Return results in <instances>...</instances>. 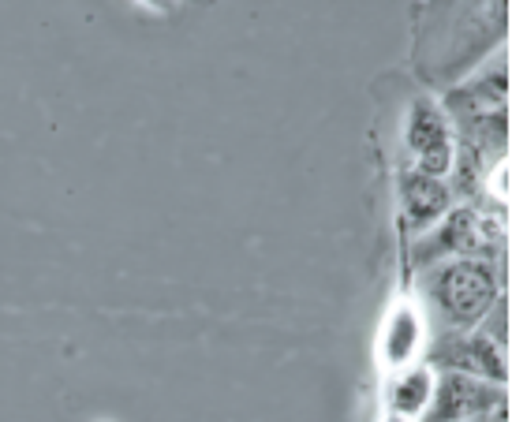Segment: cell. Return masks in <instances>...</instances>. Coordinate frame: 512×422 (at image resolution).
Here are the masks:
<instances>
[{
  "instance_id": "1",
  "label": "cell",
  "mask_w": 512,
  "mask_h": 422,
  "mask_svg": "<svg viewBox=\"0 0 512 422\" xmlns=\"http://www.w3.org/2000/svg\"><path fill=\"white\" fill-rule=\"evenodd\" d=\"M427 299L445 333H471L498 307V277L486 258H449L427 277Z\"/></svg>"
},
{
  "instance_id": "2",
  "label": "cell",
  "mask_w": 512,
  "mask_h": 422,
  "mask_svg": "<svg viewBox=\"0 0 512 422\" xmlns=\"http://www.w3.org/2000/svg\"><path fill=\"white\" fill-rule=\"evenodd\" d=\"M501 404H505L501 385L494 389V381L449 370V374L438 381L434 396H430L427 422H471V419H479V415H490V411L501 408Z\"/></svg>"
},
{
  "instance_id": "3",
  "label": "cell",
  "mask_w": 512,
  "mask_h": 422,
  "mask_svg": "<svg viewBox=\"0 0 512 422\" xmlns=\"http://www.w3.org/2000/svg\"><path fill=\"white\" fill-rule=\"evenodd\" d=\"M430 359L438 366H449L456 374H471L483 381H509V366L505 355L490 337H475V333H441V340L434 344Z\"/></svg>"
},
{
  "instance_id": "4",
  "label": "cell",
  "mask_w": 512,
  "mask_h": 422,
  "mask_svg": "<svg viewBox=\"0 0 512 422\" xmlns=\"http://www.w3.org/2000/svg\"><path fill=\"white\" fill-rule=\"evenodd\" d=\"M408 146L415 154V169L427 176H445L453 169V139H449V124L438 113L434 101H415L412 116H408Z\"/></svg>"
},
{
  "instance_id": "5",
  "label": "cell",
  "mask_w": 512,
  "mask_h": 422,
  "mask_svg": "<svg viewBox=\"0 0 512 422\" xmlns=\"http://www.w3.org/2000/svg\"><path fill=\"white\" fill-rule=\"evenodd\" d=\"M434 247L423 251L419 258L427 262L430 254H453V258H479V251H494V225H486L475 210H453L445 213L438 240Z\"/></svg>"
},
{
  "instance_id": "6",
  "label": "cell",
  "mask_w": 512,
  "mask_h": 422,
  "mask_svg": "<svg viewBox=\"0 0 512 422\" xmlns=\"http://www.w3.org/2000/svg\"><path fill=\"white\" fill-rule=\"evenodd\" d=\"M400 195H404V213H408V225L412 228H427L434 221H441L449 206H453V191L438 180V176H427L419 169H408L404 180H400Z\"/></svg>"
},
{
  "instance_id": "7",
  "label": "cell",
  "mask_w": 512,
  "mask_h": 422,
  "mask_svg": "<svg viewBox=\"0 0 512 422\" xmlns=\"http://www.w3.org/2000/svg\"><path fill=\"white\" fill-rule=\"evenodd\" d=\"M430 396H434V381H430V370H412V374H404V378L397 381V389H393V408H397V415H404V419H412V415H419V411H427Z\"/></svg>"
},
{
  "instance_id": "8",
  "label": "cell",
  "mask_w": 512,
  "mask_h": 422,
  "mask_svg": "<svg viewBox=\"0 0 512 422\" xmlns=\"http://www.w3.org/2000/svg\"><path fill=\"white\" fill-rule=\"evenodd\" d=\"M146 4H150V8H161V12H165V8H172V0H146Z\"/></svg>"
}]
</instances>
